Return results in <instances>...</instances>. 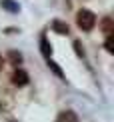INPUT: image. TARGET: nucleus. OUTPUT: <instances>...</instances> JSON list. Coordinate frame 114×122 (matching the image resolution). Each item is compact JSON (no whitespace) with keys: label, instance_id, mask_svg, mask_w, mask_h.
<instances>
[{"label":"nucleus","instance_id":"nucleus-8","mask_svg":"<svg viewBox=\"0 0 114 122\" xmlns=\"http://www.w3.org/2000/svg\"><path fill=\"white\" fill-rule=\"evenodd\" d=\"M106 50L108 52H114V36H106Z\"/></svg>","mask_w":114,"mask_h":122},{"label":"nucleus","instance_id":"nucleus-1","mask_svg":"<svg viewBox=\"0 0 114 122\" xmlns=\"http://www.w3.org/2000/svg\"><path fill=\"white\" fill-rule=\"evenodd\" d=\"M76 22H78V26L82 30H92L96 24V16L90 12V10H80L78 16H76Z\"/></svg>","mask_w":114,"mask_h":122},{"label":"nucleus","instance_id":"nucleus-11","mask_svg":"<svg viewBox=\"0 0 114 122\" xmlns=\"http://www.w3.org/2000/svg\"><path fill=\"white\" fill-rule=\"evenodd\" d=\"M0 64H2V58H0Z\"/></svg>","mask_w":114,"mask_h":122},{"label":"nucleus","instance_id":"nucleus-5","mask_svg":"<svg viewBox=\"0 0 114 122\" xmlns=\"http://www.w3.org/2000/svg\"><path fill=\"white\" fill-rule=\"evenodd\" d=\"M52 28L56 30V32H60V34H68V26L62 24L60 20H54V22H52Z\"/></svg>","mask_w":114,"mask_h":122},{"label":"nucleus","instance_id":"nucleus-2","mask_svg":"<svg viewBox=\"0 0 114 122\" xmlns=\"http://www.w3.org/2000/svg\"><path fill=\"white\" fill-rule=\"evenodd\" d=\"M12 82L16 84V86H24V84H28V74L24 72V70L16 68V70L12 72Z\"/></svg>","mask_w":114,"mask_h":122},{"label":"nucleus","instance_id":"nucleus-9","mask_svg":"<svg viewBox=\"0 0 114 122\" xmlns=\"http://www.w3.org/2000/svg\"><path fill=\"white\" fill-rule=\"evenodd\" d=\"M74 48H76V52H78V56H82V54H84V50L80 48V42H76V44H74Z\"/></svg>","mask_w":114,"mask_h":122},{"label":"nucleus","instance_id":"nucleus-4","mask_svg":"<svg viewBox=\"0 0 114 122\" xmlns=\"http://www.w3.org/2000/svg\"><path fill=\"white\" fill-rule=\"evenodd\" d=\"M40 50H42V54L50 60V54H52V46L48 44V40H46V38H42V42H40Z\"/></svg>","mask_w":114,"mask_h":122},{"label":"nucleus","instance_id":"nucleus-7","mask_svg":"<svg viewBox=\"0 0 114 122\" xmlns=\"http://www.w3.org/2000/svg\"><path fill=\"white\" fill-rule=\"evenodd\" d=\"M10 60H12V64H20L22 62V56H20V52L12 50V52H10Z\"/></svg>","mask_w":114,"mask_h":122},{"label":"nucleus","instance_id":"nucleus-10","mask_svg":"<svg viewBox=\"0 0 114 122\" xmlns=\"http://www.w3.org/2000/svg\"><path fill=\"white\" fill-rule=\"evenodd\" d=\"M50 66H52V70H54V72L58 74V76H62V70H60V66H56V64H50Z\"/></svg>","mask_w":114,"mask_h":122},{"label":"nucleus","instance_id":"nucleus-3","mask_svg":"<svg viewBox=\"0 0 114 122\" xmlns=\"http://www.w3.org/2000/svg\"><path fill=\"white\" fill-rule=\"evenodd\" d=\"M58 122H78V116L72 112V110H66V112L58 114Z\"/></svg>","mask_w":114,"mask_h":122},{"label":"nucleus","instance_id":"nucleus-6","mask_svg":"<svg viewBox=\"0 0 114 122\" xmlns=\"http://www.w3.org/2000/svg\"><path fill=\"white\" fill-rule=\"evenodd\" d=\"M102 30L106 32V36L112 34V18H104V20H102Z\"/></svg>","mask_w":114,"mask_h":122}]
</instances>
